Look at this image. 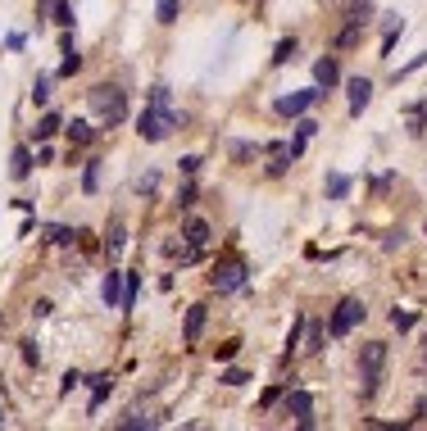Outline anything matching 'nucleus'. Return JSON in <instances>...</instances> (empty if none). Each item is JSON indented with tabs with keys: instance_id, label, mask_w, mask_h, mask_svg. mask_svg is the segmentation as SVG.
<instances>
[{
	"instance_id": "aec40b11",
	"label": "nucleus",
	"mask_w": 427,
	"mask_h": 431,
	"mask_svg": "<svg viewBox=\"0 0 427 431\" xmlns=\"http://www.w3.org/2000/svg\"><path fill=\"white\" fill-rule=\"evenodd\" d=\"M346 191H350V177H332V182H328V195H332V200H341Z\"/></svg>"
},
{
	"instance_id": "393cba45",
	"label": "nucleus",
	"mask_w": 427,
	"mask_h": 431,
	"mask_svg": "<svg viewBox=\"0 0 427 431\" xmlns=\"http://www.w3.org/2000/svg\"><path fill=\"white\" fill-rule=\"evenodd\" d=\"M23 363H41V350H37V341H23Z\"/></svg>"
},
{
	"instance_id": "cd10ccee",
	"label": "nucleus",
	"mask_w": 427,
	"mask_h": 431,
	"mask_svg": "<svg viewBox=\"0 0 427 431\" xmlns=\"http://www.w3.org/2000/svg\"><path fill=\"white\" fill-rule=\"evenodd\" d=\"M50 241H55V245H68V241H73V232H68V227H50Z\"/></svg>"
},
{
	"instance_id": "f3484780",
	"label": "nucleus",
	"mask_w": 427,
	"mask_h": 431,
	"mask_svg": "<svg viewBox=\"0 0 427 431\" xmlns=\"http://www.w3.org/2000/svg\"><path fill=\"white\" fill-rule=\"evenodd\" d=\"M359 32H364V23H350V28H346V32L337 37V50H350V46L359 41Z\"/></svg>"
},
{
	"instance_id": "4468645a",
	"label": "nucleus",
	"mask_w": 427,
	"mask_h": 431,
	"mask_svg": "<svg viewBox=\"0 0 427 431\" xmlns=\"http://www.w3.org/2000/svg\"><path fill=\"white\" fill-rule=\"evenodd\" d=\"M59 132V114H46L41 123H37V141H50Z\"/></svg>"
},
{
	"instance_id": "f03ea898",
	"label": "nucleus",
	"mask_w": 427,
	"mask_h": 431,
	"mask_svg": "<svg viewBox=\"0 0 427 431\" xmlns=\"http://www.w3.org/2000/svg\"><path fill=\"white\" fill-rule=\"evenodd\" d=\"M173 128H177V114L168 105H155V100H150V109H141V119H137L141 141H164Z\"/></svg>"
},
{
	"instance_id": "7ed1b4c3",
	"label": "nucleus",
	"mask_w": 427,
	"mask_h": 431,
	"mask_svg": "<svg viewBox=\"0 0 427 431\" xmlns=\"http://www.w3.org/2000/svg\"><path fill=\"white\" fill-rule=\"evenodd\" d=\"M382 368H386V345L382 341H368L359 354V377H364V395H373L377 390V381H382Z\"/></svg>"
},
{
	"instance_id": "9b49d317",
	"label": "nucleus",
	"mask_w": 427,
	"mask_h": 431,
	"mask_svg": "<svg viewBox=\"0 0 427 431\" xmlns=\"http://www.w3.org/2000/svg\"><path fill=\"white\" fill-rule=\"evenodd\" d=\"M100 295H105V304H110V309H119V304H123V272H105Z\"/></svg>"
},
{
	"instance_id": "bb28decb",
	"label": "nucleus",
	"mask_w": 427,
	"mask_h": 431,
	"mask_svg": "<svg viewBox=\"0 0 427 431\" xmlns=\"http://www.w3.org/2000/svg\"><path fill=\"white\" fill-rule=\"evenodd\" d=\"M55 23H59V28H68V23H73V19H68V0H55Z\"/></svg>"
},
{
	"instance_id": "39448f33",
	"label": "nucleus",
	"mask_w": 427,
	"mask_h": 431,
	"mask_svg": "<svg viewBox=\"0 0 427 431\" xmlns=\"http://www.w3.org/2000/svg\"><path fill=\"white\" fill-rule=\"evenodd\" d=\"M318 96H323V91H296V96H282V100H277V114H286V119H300V114H305V109L314 105Z\"/></svg>"
},
{
	"instance_id": "c756f323",
	"label": "nucleus",
	"mask_w": 427,
	"mask_h": 431,
	"mask_svg": "<svg viewBox=\"0 0 427 431\" xmlns=\"http://www.w3.org/2000/svg\"><path fill=\"white\" fill-rule=\"evenodd\" d=\"M423 368H427V336H423Z\"/></svg>"
},
{
	"instance_id": "0eeeda50",
	"label": "nucleus",
	"mask_w": 427,
	"mask_h": 431,
	"mask_svg": "<svg viewBox=\"0 0 427 431\" xmlns=\"http://www.w3.org/2000/svg\"><path fill=\"white\" fill-rule=\"evenodd\" d=\"M346 91H350V114L359 119L364 109H368V100H373V82H368V77H350Z\"/></svg>"
},
{
	"instance_id": "9d476101",
	"label": "nucleus",
	"mask_w": 427,
	"mask_h": 431,
	"mask_svg": "<svg viewBox=\"0 0 427 431\" xmlns=\"http://www.w3.org/2000/svg\"><path fill=\"white\" fill-rule=\"evenodd\" d=\"M314 82L323 86V91H332V86L341 82V68H337V59H318V64H314Z\"/></svg>"
},
{
	"instance_id": "1a4fd4ad",
	"label": "nucleus",
	"mask_w": 427,
	"mask_h": 431,
	"mask_svg": "<svg viewBox=\"0 0 427 431\" xmlns=\"http://www.w3.org/2000/svg\"><path fill=\"white\" fill-rule=\"evenodd\" d=\"M214 286H219V291H237V286H246V268H241V263L219 268V272H214Z\"/></svg>"
},
{
	"instance_id": "ddd939ff",
	"label": "nucleus",
	"mask_w": 427,
	"mask_h": 431,
	"mask_svg": "<svg viewBox=\"0 0 427 431\" xmlns=\"http://www.w3.org/2000/svg\"><path fill=\"white\" fill-rule=\"evenodd\" d=\"M209 241V223L205 218H191V223H186V245H205Z\"/></svg>"
},
{
	"instance_id": "a878e982",
	"label": "nucleus",
	"mask_w": 427,
	"mask_h": 431,
	"mask_svg": "<svg viewBox=\"0 0 427 431\" xmlns=\"http://www.w3.org/2000/svg\"><path fill=\"white\" fill-rule=\"evenodd\" d=\"M105 250H110V254H119V250H123V227H114V232H110V241H105Z\"/></svg>"
},
{
	"instance_id": "6ab92c4d",
	"label": "nucleus",
	"mask_w": 427,
	"mask_h": 431,
	"mask_svg": "<svg viewBox=\"0 0 427 431\" xmlns=\"http://www.w3.org/2000/svg\"><path fill=\"white\" fill-rule=\"evenodd\" d=\"M296 54V37H286V41H277V50H273V64H286Z\"/></svg>"
},
{
	"instance_id": "423d86ee",
	"label": "nucleus",
	"mask_w": 427,
	"mask_h": 431,
	"mask_svg": "<svg viewBox=\"0 0 427 431\" xmlns=\"http://www.w3.org/2000/svg\"><path fill=\"white\" fill-rule=\"evenodd\" d=\"M286 413H296L300 427H314V399H309L305 390H291V395H286Z\"/></svg>"
},
{
	"instance_id": "6e6552de",
	"label": "nucleus",
	"mask_w": 427,
	"mask_h": 431,
	"mask_svg": "<svg viewBox=\"0 0 427 431\" xmlns=\"http://www.w3.org/2000/svg\"><path fill=\"white\" fill-rule=\"evenodd\" d=\"M205 318H209V309L205 304H191V309H186V345H196L200 341V332H205Z\"/></svg>"
},
{
	"instance_id": "c85d7f7f",
	"label": "nucleus",
	"mask_w": 427,
	"mask_h": 431,
	"mask_svg": "<svg viewBox=\"0 0 427 431\" xmlns=\"http://www.w3.org/2000/svg\"><path fill=\"white\" fill-rule=\"evenodd\" d=\"M177 205H182V209H191V205H196V186H182V195H177Z\"/></svg>"
},
{
	"instance_id": "dca6fc26",
	"label": "nucleus",
	"mask_w": 427,
	"mask_h": 431,
	"mask_svg": "<svg viewBox=\"0 0 427 431\" xmlns=\"http://www.w3.org/2000/svg\"><path fill=\"white\" fill-rule=\"evenodd\" d=\"M77 68H82V59H77V50H73V46H64V64H59V77H73Z\"/></svg>"
},
{
	"instance_id": "f257e3e1",
	"label": "nucleus",
	"mask_w": 427,
	"mask_h": 431,
	"mask_svg": "<svg viewBox=\"0 0 427 431\" xmlns=\"http://www.w3.org/2000/svg\"><path fill=\"white\" fill-rule=\"evenodd\" d=\"M91 109L100 114L105 128H119L128 119V96H123L119 86H91Z\"/></svg>"
},
{
	"instance_id": "20e7f679",
	"label": "nucleus",
	"mask_w": 427,
	"mask_h": 431,
	"mask_svg": "<svg viewBox=\"0 0 427 431\" xmlns=\"http://www.w3.org/2000/svg\"><path fill=\"white\" fill-rule=\"evenodd\" d=\"M359 323H364V304L359 300H341L337 313H332V336H350Z\"/></svg>"
},
{
	"instance_id": "f8f14e48",
	"label": "nucleus",
	"mask_w": 427,
	"mask_h": 431,
	"mask_svg": "<svg viewBox=\"0 0 427 431\" xmlns=\"http://www.w3.org/2000/svg\"><path fill=\"white\" fill-rule=\"evenodd\" d=\"M10 172L19 177V182L28 177V172H32V150H28V146H19V150H14V163H10Z\"/></svg>"
},
{
	"instance_id": "5701e85b",
	"label": "nucleus",
	"mask_w": 427,
	"mask_h": 431,
	"mask_svg": "<svg viewBox=\"0 0 427 431\" xmlns=\"http://www.w3.org/2000/svg\"><path fill=\"white\" fill-rule=\"evenodd\" d=\"M46 96H50V77H37V86H32V100H37V105H46Z\"/></svg>"
},
{
	"instance_id": "7c9ffc66",
	"label": "nucleus",
	"mask_w": 427,
	"mask_h": 431,
	"mask_svg": "<svg viewBox=\"0 0 427 431\" xmlns=\"http://www.w3.org/2000/svg\"><path fill=\"white\" fill-rule=\"evenodd\" d=\"M0 427H5V413H0Z\"/></svg>"
},
{
	"instance_id": "412c9836",
	"label": "nucleus",
	"mask_w": 427,
	"mask_h": 431,
	"mask_svg": "<svg viewBox=\"0 0 427 431\" xmlns=\"http://www.w3.org/2000/svg\"><path fill=\"white\" fill-rule=\"evenodd\" d=\"M391 327H395V332H409V327H414V313H400V309H395L391 313Z\"/></svg>"
},
{
	"instance_id": "4be33fe9",
	"label": "nucleus",
	"mask_w": 427,
	"mask_h": 431,
	"mask_svg": "<svg viewBox=\"0 0 427 431\" xmlns=\"http://www.w3.org/2000/svg\"><path fill=\"white\" fill-rule=\"evenodd\" d=\"M223 386H241V381H250V377H246V372H241V368H228V372H223Z\"/></svg>"
},
{
	"instance_id": "b1692460",
	"label": "nucleus",
	"mask_w": 427,
	"mask_h": 431,
	"mask_svg": "<svg viewBox=\"0 0 427 431\" xmlns=\"http://www.w3.org/2000/svg\"><path fill=\"white\" fill-rule=\"evenodd\" d=\"M177 19V0H159V23H173Z\"/></svg>"
},
{
	"instance_id": "a211bd4d",
	"label": "nucleus",
	"mask_w": 427,
	"mask_h": 431,
	"mask_svg": "<svg viewBox=\"0 0 427 431\" xmlns=\"http://www.w3.org/2000/svg\"><path fill=\"white\" fill-rule=\"evenodd\" d=\"M96 186H100V163L91 159V163H87V172H82V191L91 195V191H96Z\"/></svg>"
},
{
	"instance_id": "2eb2a0df",
	"label": "nucleus",
	"mask_w": 427,
	"mask_h": 431,
	"mask_svg": "<svg viewBox=\"0 0 427 431\" xmlns=\"http://www.w3.org/2000/svg\"><path fill=\"white\" fill-rule=\"evenodd\" d=\"M68 137H73V146H91V128L82 119H73L68 123Z\"/></svg>"
}]
</instances>
